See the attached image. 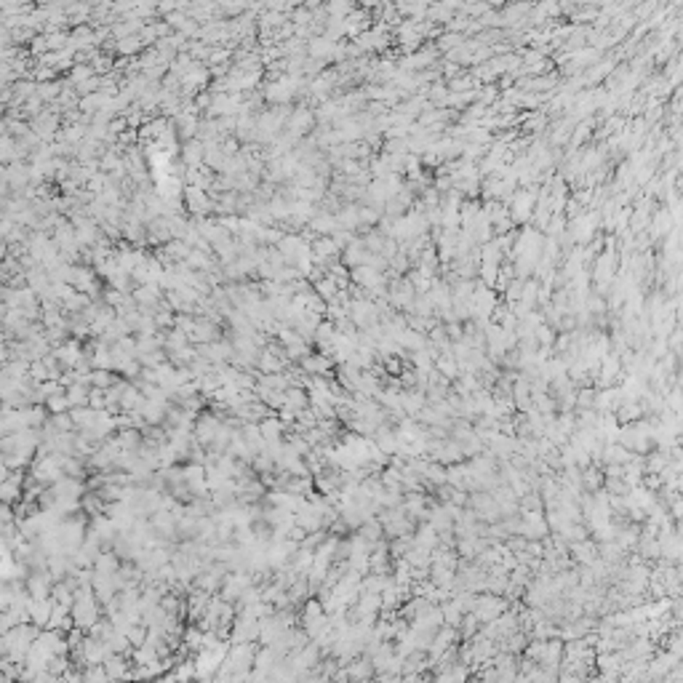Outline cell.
I'll return each mask as SVG.
<instances>
[{
	"label": "cell",
	"mask_w": 683,
	"mask_h": 683,
	"mask_svg": "<svg viewBox=\"0 0 683 683\" xmlns=\"http://www.w3.org/2000/svg\"><path fill=\"white\" fill-rule=\"evenodd\" d=\"M617 272H619V256H617V251H612V248H603L596 259V267H593L596 294L603 297V294L609 291V286H612V281L617 278Z\"/></svg>",
	"instance_id": "6da1fadb"
},
{
	"label": "cell",
	"mask_w": 683,
	"mask_h": 683,
	"mask_svg": "<svg viewBox=\"0 0 683 683\" xmlns=\"http://www.w3.org/2000/svg\"><path fill=\"white\" fill-rule=\"evenodd\" d=\"M334 48H337V43L328 41V38H323V35H313L310 41H307V57L310 59H318V62H331V57H334Z\"/></svg>",
	"instance_id": "8992f818"
},
{
	"label": "cell",
	"mask_w": 683,
	"mask_h": 683,
	"mask_svg": "<svg viewBox=\"0 0 683 683\" xmlns=\"http://www.w3.org/2000/svg\"><path fill=\"white\" fill-rule=\"evenodd\" d=\"M299 369L304 371L307 376H323V374H328V371L334 369V360L326 355H321V353H310V355L302 358V363H299Z\"/></svg>",
	"instance_id": "52a82bcc"
},
{
	"label": "cell",
	"mask_w": 683,
	"mask_h": 683,
	"mask_svg": "<svg viewBox=\"0 0 683 683\" xmlns=\"http://www.w3.org/2000/svg\"><path fill=\"white\" fill-rule=\"evenodd\" d=\"M142 45L144 43L139 41V35H128V38H120V41H118V51L126 57V54H136Z\"/></svg>",
	"instance_id": "8fae6325"
},
{
	"label": "cell",
	"mask_w": 683,
	"mask_h": 683,
	"mask_svg": "<svg viewBox=\"0 0 683 683\" xmlns=\"http://www.w3.org/2000/svg\"><path fill=\"white\" fill-rule=\"evenodd\" d=\"M673 227H678V222H675V219L670 216L668 209H656V211L652 213V219H649V227H646V230H649V235H652V238L656 241V238H665V235H668V232Z\"/></svg>",
	"instance_id": "5b68a950"
},
{
	"label": "cell",
	"mask_w": 683,
	"mask_h": 683,
	"mask_svg": "<svg viewBox=\"0 0 683 683\" xmlns=\"http://www.w3.org/2000/svg\"><path fill=\"white\" fill-rule=\"evenodd\" d=\"M369 259H371V254L363 248V241L360 238H353V243L342 251V265L347 267V270H355V267H369Z\"/></svg>",
	"instance_id": "277c9868"
},
{
	"label": "cell",
	"mask_w": 683,
	"mask_h": 683,
	"mask_svg": "<svg viewBox=\"0 0 683 683\" xmlns=\"http://www.w3.org/2000/svg\"><path fill=\"white\" fill-rule=\"evenodd\" d=\"M537 302H540V281L528 278V281H523V291H521L518 304H523L526 310H537Z\"/></svg>",
	"instance_id": "30bf717a"
},
{
	"label": "cell",
	"mask_w": 683,
	"mask_h": 683,
	"mask_svg": "<svg viewBox=\"0 0 683 683\" xmlns=\"http://www.w3.org/2000/svg\"><path fill=\"white\" fill-rule=\"evenodd\" d=\"M315 128V113L307 104H299L291 110L288 120H286V134H291L294 139H304Z\"/></svg>",
	"instance_id": "3957f363"
},
{
	"label": "cell",
	"mask_w": 683,
	"mask_h": 683,
	"mask_svg": "<svg viewBox=\"0 0 683 683\" xmlns=\"http://www.w3.org/2000/svg\"><path fill=\"white\" fill-rule=\"evenodd\" d=\"M182 157H185L187 169H200L203 166V144L198 139H190L182 147Z\"/></svg>",
	"instance_id": "9c48e42d"
},
{
	"label": "cell",
	"mask_w": 683,
	"mask_h": 683,
	"mask_svg": "<svg viewBox=\"0 0 683 683\" xmlns=\"http://www.w3.org/2000/svg\"><path fill=\"white\" fill-rule=\"evenodd\" d=\"M185 200H187V206L192 209V213H206L209 209H211V200L206 198V192L198 190V187H187Z\"/></svg>",
	"instance_id": "ba28073f"
},
{
	"label": "cell",
	"mask_w": 683,
	"mask_h": 683,
	"mask_svg": "<svg viewBox=\"0 0 683 683\" xmlns=\"http://www.w3.org/2000/svg\"><path fill=\"white\" fill-rule=\"evenodd\" d=\"M505 612H507V600L499 596H491V593H486V596L475 598V606H472V612L470 614H475L478 622H494V619H499Z\"/></svg>",
	"instance_id": "7a4b0ae2"
},
{
	"label": "cell",
	"mask_w": 683,
	"mask_h": 683,
	"mask_svg": "<svg viewBox=\"0 0 683 683\" xmlns=\"http://www.w3.org/2000/svg\"><path fill=\"white\" fill-rule=\"evenodd\" d=\"M459 630H462L465 638H472V635L478 633V619H475V614H465L462 622H459Z\"/></svg>",
	"instance_id": "7c38bea8"
}]
</instances>
